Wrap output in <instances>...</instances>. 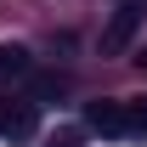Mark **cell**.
Masks as SVG:
<instances>
[{"instance_id":"cell-1","label":"cell","mask_w":147,"mask_h":147,"mask_svg":"<svg viewBox=\"0 0 147 147\" xmlns=\"http://www.w3.org/2000/svg\"><path fill=\"white\" fill-rule=\"evenodd\" d=\"M136 28H142V6H136V0H125V6L108 17V28H102V57H125L130 40H136Z\"/></svg>"},{"instance_id":"cell-2","label":"cell","mask_w":147,"mask_h":147,"mask_svg":"<svg viewBox=\"0 0 147 147\" xmlns=\"http://www.w3.org/2000/svg\"><path fill=\"white\" fill-rule=\"evenodd\" d=\"M40 113L34 102H0V142H34Z\"/></svg>"},{"instance_id":"cell-3","label":"cell","mask_w":147,"mask_h":147,"mask_svg":"<svg viewBox=\"0 0 147 147\" xmlns=\"http://www.w3.org/2000/svg\"><path fill=\"white\" fill-rule=\"evenodd\" d=\"M85 125L102 130V136H125V102H91L85 108Z\"/></svg>"},{"instance_id":"cell-4","label":"cell","mask_w":147,"mask_h":147,"mask_svg":"<svg viewBox=\"0 0 147 147\" xmlns=\"http://www.w3.org/2000/svg\"><path fill=\"white\" fill-rule=\"evenodd\" d=\"M34 74V57H28V45H0V79H28Z\"/></svg>"},{"instance_id":"cell-5","label":"cell","mask_w":147,"mask_h":147,"mask_svg":"<svg viewBox=\"0 0 147 147\" xmlns=\"http://www.w3.org/2000/svg\"><path fill=\"white\" fill-rule=\"evenodd\" d=\"M125 136H147V102L125 108Z\"/></svg>"},{"instance_id":"cell-6","label":"cell","mask_w":147,"mask_h":147,"mask_svg":"<svg viewBox=\"0 0 147 147\" xmlns=\"http://www.w3.org/2000/svg\"><path fill=\"white\" fill-rule=\"evenodd\" d=\"M62 91H68V79H57V74L34 79V96H40V102H51V96H62Z\"/></svg>"},{"instance_id":"cell-7","label":"cell","mask_w":147,"mask_h":147,"mask_svg":"<svg viewBox=\"0 0 147 147\" xmlns=\"http://www.w3.org/2000/svg\"><path fill=\"white\" fill-rule=\"evenodd\" d=\"M45 147H85V136H79V130H51V136H45Z\"/></svg>"},{"instance_id":"cell-8","label":"cell","mask_w":147,"mask_h":147,"mask_svg":"<svg viewBox=\"0 0 147 147\" xmlns=\"http://www.w3.org/2000/svg\"><path fill=\"white\" fill-rule=\"evenodd\" d=\"M136 62H142V68H147V51H142V57H136Z\"/></svg>"}]
</instances>
